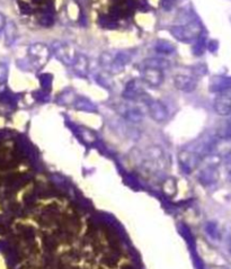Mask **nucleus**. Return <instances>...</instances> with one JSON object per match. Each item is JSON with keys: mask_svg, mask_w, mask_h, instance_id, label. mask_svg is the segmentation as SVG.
<instances>
[{"mask_svg": "<svg viewBox=\"0 0 231 269\" xmlns=\"http://www.w3.org/2000/svg\"><path fill=\"white\" fill-rule=\"evenodd\" d=\"M169 32L177 41L189 43L197 40L202 35V27L197 22H191L186 25L171 26Z\"/></svg>", "mask_w": 231, "mask_h": 269, "instance_id": "nucleus-1", "label": "nucleus"}, {"mask_svg": "<svg viewBox=\"0 0 231 269\" xmlns=\"http://www.w3.org/2000/svg\"><path fill=\"white\" fill-rule=\"evenodd\" d=\"M28 59H30L31 63L37 69H41L44 66L47 61H49L51 56V50L50 47L43 43H34V44L30 45L27 51Z\"/></svg>", "mask_w": 231, "mask_h": 269, "instance_id": "nucleus-2", "label": "nucleus"}, {"mask_svg": "<svg viewBox=\"0 0 231 269\" xmlns=\"http://www.w3.org/2000/svg\"><path fill=\"white\" fill-rule=\"evenodd\" d=\"M52 45H53L52 52L56 56V59H59L66 65H72L77 56L75 47L69 43L61 41H55Z\"/></svg>", "mask_w": 231, "mask_h": 269, "instance_id": "nucleus-3", "label": "nucleus"}, {"mask_svg": "<svg viewBox=\"0 0 231 269\" xmlns=\"http://www.w3.org/2000/svg\"><path fill=\"white\" fill-rule=\"evenodd\" d=\"M202 158L196 155L195 152L189 150V149H184L182 150L180 155H178V161L182 166V169L185 172H192L195 168L200 165Z\"/></svg>", "mask_w": 231, "mask_h": 269, "instance_id": "nucleus-4", "label": "nucleus"}, {"mask_svg": "<svg viewBox=\"0 0 231 269\" xmlns=\"http://www.w3.org/2000/svg\"><path fill=\"white\" fill-rule=\"evenodd\" d=\"M149 114L151 118L157 123L165 122L168 118V110L165 105L157 99H149L147 102Z\"/></svg>", "mask_w": 231, "mask_h": 269, "instance_id": "nucleus-5", "label": "nucleus"}, {"mask_svg": "<svg viewBox=\"0 0 231 269\" xmlns=\"http://www.w3.org/2000/svg\"><path fill=\"white\" fill-rule=\"evenodd\" d=\"M142 80L151 87H159L163 83L162 70L153 68H143Z\"/></svg>", "mask_w": 231, "mask_h": 269, "instance_id": "nucleus-6", "label": "nucleus"}, {"mask_svg": "<svg viewBox=\"0 0 231 269\" xmlns=\"http://www.w3.org/2000/svg\"><path fill=\"white\" fill-rule=\"evenodd\" d=\"M174 85L178 90L184 91V93H192L197 87V81L194 77L177 75L174 78Z\"/></svg>", "mask_w": 231, "mask_h": 269, "instance_id": "nucleus-7", "label": "nucleus"}, {"mask_svg": "<svg viewBox=\"0 0 231 269\" xmlns=\"http://www.w3.org/2000/svg\"><path fill=\"white\" fill-rule=\"evenodd\" d=\"M197 179L204 186H211L219 179V172L215 166H208L200 171Z\"/></svg>", "mask_w": 231, "mask_h": 269, "instance_id": "nucleus-8", "label": "nucleus"}, {"mask_svg": "<svg viewBox=\"0 0 231 269\" xmlns=\"http://www.w3.org/2000/svg\"><path fill=\"white\" fill-rule=\"evenodd\" d=\"M214 110L221 116H227L231 114V96L220 94L214 100Z\"/></svg>", "mask_w": 231, "mask_h": 269, "instance_id": "nucleus-9", "label": "nucleus"}, {"mask_svg": "<svg viewBox=\"0 0 231 269\" xmlns=\"http://www.w3.org/2000/svg\"><path fill=\"white\" fill-rule=\"evenodd\" d=\"M231 89V77L228 76H218L211 80L210 90L212 93L222 94L224 91Z\"/></svg>", "mask_w": 231, "mask_h": 269, "instance_id": "nucleus-10", "label": "nucleus"}, {"mask_svg": "<svg viewBox=\"0 0 231 269\" xmlns=\"http://www.w3.org/2000/svg\"><path fill=\"white\" fill-rule=\"evenodd\" d=\"M123 97L128 100H137L143 97V90L138 80L129 81L123 91Z\"/></svg>", "mask_w": 231, "mask_h": 269, "instance_id": "nucleus-11", "label": "nucleus"}, {"mask_svg": "<svg viewBox=\"0 0 231 269\" xmlns=\"http://www.w3.org/2000/svg\"><path fill=\"white\" fill-rule=\"evenodd\" d=\"M120 112H121V114L123 115V117L125 119H128V121L132 122V123H139L143 119V113L141 112V109L139 107L123 106Z\"/></svg>", "mask_w": 231, "mask_h": 269, "instance_id": "nucleus-12", "label": "nucleus"}, {"mask_svg": "<svg viewBox=\"0 0 231 269\" xmlns=\"http://www.w3.org/2000/svg\"><path fill=\"white\" fill-rule=\"evenodd\" d=\"M72 68H74L75 72L79 76H86L88 72V66H89V61L88 57L84 54H77L76 59L72 63Z\"/></svg>", "mask_w": 231, "mask_h": 269, "instance_id": "nucleus-13", "label": "nucleus"}, {"mask_svg": "<svg viewBox=\"0 0 231 269\" xmlns=\"http://www.w3.org/2000/svg\"><path fill=\"white\" fill-rule=\"evenodd\" d=\"M142 64L143 68H153L159 70H165L170 65L169 61L161 59V57H147L146 60H143Z\"/></svg>", "mask_w": 231, "mask_h": 269, "instance_id": "nucleus-14", "label": "nucleus"}, {"mask_svg": "<svg viewBox=\"0 0 231 269\" xmlns=\"http://www.w3.org/2000/svg\"><path fill=\"white\" fill-rule=\"evenodd\" d=\"M130 60H131V54H130L128 51L119 52V53L115 55V57L113 59L112 68L115 69L117 71L121 70L125 64L129 63Z\"/></svg>", "mask_w": 231, "mask_h": 269, "instance_id": "nucleus-15", "label": "nucleus"}, {"mask_svg": "<svg viewBox=\"0 0 231 269\" xmlns=\"http://www.w3.org/2000/svg\"><path fill=\"white\" fill-rule=\"evenodd\" d=\"M5 42L7 46H11L17 38V27L14 22H8L5 27Z\"/></svg>", "mask_w": 231, "mask_h": 269, "instance_id": "nucleus-16", "label": "nucleus"}, {"mask_svg": "<svg viewBox=\"0 0 231 269\" xmlns=\"http://www.w3.org/2000/svg\"><path fill=\"white\" fill-rule=\"evenodd\" d=\"M155 49L160 54H172L176 51L175 44L166 40H159L155 45Z\"/></svg>", "mask_w": 231, "mask_h": 269, "instance_id": "nucleus-17", "label": "nucleus"}, {"mask_svg": "<svg viewBox=\"0 0 231 269\" xmlns=\"http://www.w3.org/2000/svg\"><path fill=\"white\" fill-rule=\"evenodd\" d=\"M75 107L78 110H84V112L93 113L96 112V106L87 98H78L75 102Z\"/></svg>", "mask_w": 231, "mask_h": 269, "instance_id": "nucleus-18", "label": "nucleus"}, {"mask_svg": "<svg viewBox=\"0 0 231 269\" xmlns=\"http://www.w3.org/2000/svg\"><path fill=\"white\" fill-rule=\"evenodd\" d=\"M205 232L208 233L211 238L214 240L220 239V230L218 228V224L213 221H210V222L206 223L205 225Z\"/></svg>", "mask_w": 231, "mask_h": 269, "instance_id": "nucleus-19", "label": "nucleus"}, {"mask_svg": "<svg viewBox=\"0 0 231 269\" xmlns=\"http://www.w3.org/2000/svg\"><path fill=\"white\" fill-rule=\"evenodd\" d=\"M196 44L193 47V52L195 55H202L203 54L204 50L206 49V45H208V43L205 41V37L203 35H201L199 38L196 40Z\"/></svg>", "mask_w": 231, "mask_h": 269, "instance_id": "nucleus-20", "label": "nucleus"}, {"mask_svg": "<svg viewBox=\"0 0 231 269\" xmlns=\"http://www.w3.org/2000/svg\"><path fill=\"white\" fill-rule=\"evenodd\" d=\"M218 138L222 140H231V119L220 128L218 132Z\"/></svg>", "mask_w": 231, "mask_h": 269, "instance_id": "nucleus-21", "label": "nucleus"}, {"mask_svg": "<svg viewBox=\"0 0 231 269\" xmlns=\"http://www.w3.org/2000/svg\"><path fill=\"white\" fill-rule=\"evenodd\" d=\"M8 79V66L6 63H0V86L6 84Z\"/></svg>", "mask_w": 231, "mask_h": 269, "instance_id": "nucleus-22", "label": "nucleus"}, {"mask_svg": "<svg viewBox=\"0 0 231 269\" xmlns=\"http://www.w3.org/2000/svg\"><path fill=\"white\" fill-rule=\"evenodd\" d=\"M54 22V18L53 15L50 12H46L44 13V15H43L40 19V23L42 24L43 26H51L52 24Z\"/></svg>", "mask_w": 231, "mask_h": 269, "instance_id": "nucleus-23", "label": "nucleus"}, {"mask_svg": "<svg viewBox=\"0 0 231 269\" xmlns=\"http://www.w3.org/2000/svg\"><path fill=\"white\" fill-rule=\"evenodd\" d=\"M41 85L44 87V89H50L52 84V76L49 74H44L40 77Z\"/></svg>", "mask_w": 231, "mask_h": 269, "instance_id": "nucleus-24", "label": "nucleus"}, {"mask_svg": "<svg viewBox=\"0 0 231 269\" xmlns=\"http://www.w3.org/2000/svg\"><path fill=\"white\" fill-rule=\"evenodd\" d=\"M176 3H177V0H161L160 5H161V8L163 9V11L170 12L171 9L175 7Z\"/></svg>", "mask_w": 231, "mask_h": 269, "instance_id": "nucleus-25", "label": "nucleus"}, {"mask_svg": "<svg viewBox=\"0 0 231 269\" xmlns=\"http://www.w3.org/2000/svg\"><path fill=\"white\" fill-rule=\"evenodd\" d=\"M206 49H208L210 52H212V53H214V52H216L219 49V42L215 40H211L208 43V45H206Z\"/></svg>", "mask_w": 231, "mask_h": 269, "instance_id": "nucleus-26", "label": "nucleus"}, {"mask_svg": "<svg viewBox=\"0 0 231 269\" xmlns=\"http://www.w3.org/2000/svg\"><path fill=\"white\" fill-rule=\"evenodd\" d=\"M193 70H194L195 74L199 75V76H203L206 74V71H208V69H206V66L204 64H197L194 66Z\"/></svg>", "mask_w": 231, "mask_h": 269, "instance_id": "nucleus-27", "label": "nucleus"}, {"mask_svg": "<svg viewBox=\"0 0 231 269\" xmlns=\"http://www.w3.org/2000/svg\"><path fill=\"white\" fill-rule=\"evenodd\" d=\"M6 24H7L6 17H5L4 14L0 13V32H3L5 30V27H6Z\"/></svg>", "mask_w": 231, "mask_h": 269, "instance_id": "nucleus-28", "label": "nucleus"}, {"mask_svg": "<svg viewBox=\"0 0 231 269\" xmlns=\"http://www.w3.org/2000/svg\"><path fill=\"white\" fill-rule=\"evenodd\" d=\"M227 169L229 170V172L231 174V157H229L227 159Z\"/></svg>", "mask_w": 231, "mask_h": 269, "instance_id": "nucleus-29", "label": "nucleus"}, {"mask_svg": "<svg viewBox=\"0 0 231 269\" xmlns=\"http://www.w3.org/2000/svg\"><path fill=\"white\" fill-rule=\"evenodd\" d=\"M228 250H229V252L231 254V239L229 240V242H228Z\"/></svg>", "mask_w": 231, "mask_h": 269, "instance_id": "nucleus-30", "label": "nucleus"}]
</instances>
